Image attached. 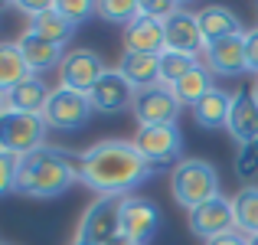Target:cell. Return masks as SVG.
I'll use <instances>...</instances> for the list:
<instances>
[{
    "instance_id": "cell-1",
    "label": "cell",
    "mask_w": 258,
    "mask_h": 245,
    "mask_svg": "<svg viewBox=\"0 0 258 245\" xmlns=\"http://www.w3.org/2000/svg\"><path fill=\"white\" fill-rule=\"evenodd\" d=\"M154 163H147L138 154L131 141H98L88 151H82L79 163V180L92 187L98 196H111V200H124L134 196L141 183L154 176Z\"/></svg>"
},
{
    "instance_id": "cell-2",
    "label": "cell",
    "mask_w": 258,
    "mask_h": 245,
    "mask_svg": "<svg viewBox=\"0 0 258 245\" xmlns=\"http://www.w3.org/2000/svg\"><path fill=\"white\" fill-rule=\"evenodd\" d=\"M79 163H82V154H72V151H66V147L43 144L39 151L26 154V157L20 160L17 193L20 196H33V200L62 196L69 187H76Z\"/></svg>"
},
{
    "instance_id": "cell-3",
    "label": "cell",
    "mask_w": 258,
    "mask_h": 245,
    "mask_svg": "<svg viewBox=\"0 0 258 245\" xmlns=\"http://www.w3.org/2000/svg\"><path fill=\"white\" fill-rule=\"evenodd\" d=\"M170 193H173L176 206L193 213L196 206L222 196L219 193V173H216V167L209 160L186 157V160L173 163V170H170Z\"/></svg>"
},
{
    "instance_id": "cell-4",
    "label": "cell",
    "mask_w": 258,
    "mask_h": 245,
    "mask_svg": "<svg viewBox=\"0 0 258 245\" xmlns=\"http://www.w3.org/2000/svg\"><path fill=\"white\" fill-rule=\"evenodd\" d=\"M46 121L43 114H23V111H4L0 114V151L26 157L46 144Z\"/></svg>"
},
{
    "instance_id": "cell-5",
    "label": "cell",
    "mask_w": 258,
    "mask_h": 245,
    "mask_svg": "<svg viewBox=\"0 0 258 245\" xmlns=\"http://www.w3.org/2000/svg\"><path fill=\"white\" fill-rule=\"evenodd\" d=\"M92 111L95 108L88 95L72 92L66 85H56L43 108V121H46V128H56V131H79L82 125H88Z\"/></svg>"
},
{
    "instance_id": "cell-6",
    "label": "cell",
    "mask_w": 258,
    "mask_h": 245,
    "mask_svg": "<svg viewBox=\"0 0 258 245\" xmlns=\"http://www.w3.org/2000/svg\"><path fill=\"white\" fill-rule=\"evenodd\" d=\"M138 147V154L144 157L147 163L154 167H167V163H180L183 157V134L176 125H147V128H138L131 141Z\"/></svg>"
},
{
    "instance_id": "cell-7",
    "label": "cell",
    "mask_w": 258,
    "mask_h": 245,
    "mask_svg": "<svg viewBox=\"0 0 258 245\" xmlns=\"http://www.w3.org/2000/svg\"><path fill=\"white\" fill-rule=\"evenodd\" d=\"M76 239H82L88 245H114L121 239V209L118 200L111 196H98L92 206L82 213Z\"/></svg>"
},
{
    "instance_id": "cell-8",
    "label": "cell",
    "mask_w": 258,
    "mask_h": 245,
    "mask_svg": "<svg viewBox=\"0 0 258 245\" xmlns=\"http://www.w3.org/2000/svg\"><path fill=\"white\" fill-rule=\"evenodd\" d=\"M118 209H121V239L134 242V245H147L157 235L160 229V209L154 200L147 196H124L118 200Z\"/></svg>"
},
{
    "instance_id": "cell-9",
    "label": "cell",
    "mask_w": 258,
    "mask_h": 245,
    "mask_svg": "<svg viewBox=\"0 0 258 245\" xmlns=\"http://www.w3.org/2000/svg\"><path fill=\"white\" fill-rule=\"evenodd\" d=\"M131 111H134V118H138L141 128H147V125H176L183 105L173 95L170 85L157 82V85H147V88H141V92L134 95Z\"/></svg>"
},
{
    "instance_id": "cell-10",
    "label": "cell",
    "mask_w": 258,
    "mask_h": 245,
    "mask_svg": "<svg viewBox=\"0 0 258 245\" xmlns=\"http://www.w3.org/2000/svg\"><path fill=\"white\" fill-rule=\"evenodd\" d=\"M105 63H101V56L95 49H72V52H66V59H62V69H59V85H66V88H72V92H82L88 95L95 85H98V79L105 76Z\"/></svg>"
},
{
    "instance_id": "cell-11",
    "label": "cell",
    "mask_w": 258,
    "mask_h": 245,
    "mask_svg": "<svg viewBox=\"0 0 258 245\" xmlns=\"http://www.w3.org/2000/svg\"><path fill=\"white\" fill-rule=\"evenodd\" d=\"M164 36H167V49L173 52H186V56L206 52V36L200 30V17L193 10H186L183 4L164 20Z\"/></svg>"
},
{
    "instance_id": "cell-12",
    "label": "cell",
    "mask_w": 258,
    "mask_h": 245,
    "mask_svg": "<svg viewBox=\"0 0 258 245\" xmlns=\"http://www.w3.org/2000/svg\"><path fill=\"white\" fill-rule=\"evenodd\" d=\"M232 229H235V213H232V200H226V196H216V200L203 203L189 213V232L196 239L213 242L219 235L232 232Z\"/></svg>"
},
{
    "instance_id": "cell-13",
    "label": "cell",
    "mask_w": 258,
    "mask_h": 245,
    "mask_svg": "<svg viewBox=\"0 0 258 245\" xmlns=\"http://www.w3.org/2000/svg\"><path fill=\"white\" fill-rule=\"evenodd\" d=\"M134 95H138V88L131 85L124 76H121L118 69H108L105 76L98 79V85L88 92V98H92V108L101 114H118L124 111V108L134 105Z\"/></svg>"
},
{
    "instance_id": "cell-14",
    "label": "cell",
    "mask_w": 258,
    "mask_h": 245,
    "mask_svg": "<svg viewBox=\"0 0 258 245\" xmlns=\"http://www.w3.org/2000/svg\"><path fill=\"white\" fill-rule=\"evenodd\" d=\"M226 131L232 134V141L239 147L258 141V95H255V88H239L232 95V111H229Z\"/></svg>"
},
{
    "instance_id": "cell-15",
    "label": "cell",
    "mask_w": 258,
    "mask_h": 245,
    "mask_svg": "<svg viewBox=\"0 0 258 245\" xmlns=\"http://www.w3.org/2000/svg\"><path fill=\"white\" fill-rule=\"evenodd\" d=\"M121 39H124V52H147V56H160V52L167 49L164 20L141 13L138 20H131V23L124 26Z\"/></svg>"
},
{
    "instance_id": "cell-16",
    "label": "cell",
    "mask_w": 258,
    "mask_h": 245,
    "mask_svg": "<svg viewBox=\"0 0 258 245\" xmlns=\"http://www.w3.org/2000/svg\"><path fill=\"white\" fill-rule=\"evenodd\" d=\"M206 69L216 72V76H242L248 72L245 66V33L242 36H226L216 39V43H206Z\"/></svg>"
},
{
    "instance_id": "cell-17",
    "label": "cell",
    "mask_w": 258,
    "mask_h": 245,
    "mask_svg": "<svg viewBox=\"0 0 258 245\" xmlns=\"http://www.w3.org/2000/svg\"><path fill=\"white\" fill-rule=\"evenodd\" d=\"M17 46H20V52H23V59H26V66H30L33 76H39V72H49V69H62V59H66L62 46L49 43V39L36 36V33H30V30L20 33Z\"/></svg>"
},
{
    "instance_id": "cell-18",
    "label": "cell",
    "mask_w": 258,
    "mask_h": 245,
    "mask_svg": "<svg viewBox=\"0 0 258 245\" xmlns=\"http://www.w3.org/2000/svg\"><path fill=\"white\" fill-rule=\"evenodd\" d=\"M229 111H232V95L222 92V88H213L193 105V121L203 131H216V128L229 125Z\"/></svg>"
},
{
    "instance_id": "cell-19",
    "label": "cell",
    "mask_w": 258,
    "mask_h": 245,
    "mask_svg": "<svg viewBox=\"0 0 258 245\" xmlns=\"http://www.w3.org/2000/svg\"><path fill=\"white\" fill-rule=\"evenodd\" d=\"M49 92L46 82L39 76H30L26 82H20L17 88L7 92V111H23V114H43L46 101H49Z\"/></svg>"
},
{
    "instance_id": "cell-20",
    "label": "cell",
    "mask_w": 258,
    "mask_h": 245,
    "mask_svg": "<svg viewBox=\"0 0 258 245\" xmlns=\"http://www.w3.org/2000/svg\"><path fill=\"white\" fill-rule=\"evenodd\" d=\"M200 30H203V36H206V43H216V39H226V36H242V23H239V17H235L229 7H219V4H209V7H203L200 13Z\"/></svg>"
},
{
    "instance_id": "cell-21",
    "label": "cell",
    "mask_w": 258,
    "mask_h": 245,
    "mask_svg": "<svg viewBox=\"0 0 258 245\" xmlns=\"http://www.w3.org/2000/svg\"><path fill=\"white\" fill-rule=\"evenodd\" d=\"M30 33H36V36L49 39V43H56V46H66L76 36V23H69V20L56 10V4H49L46 10H39V13L30 17Z\"/></svg>"
},
{
    "instance_id": "cell-22",
    "label": "cell",
    "mask_w": 258,
    "mask_h": 245,
    "mask_svg": "<svg viewBox=\"0 0 258 245\" xmlns=\"http://www.w3.org/2000/svg\"><path fill=\"white\" fill-rule=\"evenodd\" d=\"M118 72L141 92V88L157 85V82H160V56H147V52H124V56H121Z\"/></svg>"
},
{
    "instance_id": "cell-23",
    "label": "cell",
    "mask_w": 258,
    "mask_h": 245,
    "mask_svg": "<svg viewBox=\"0 0 258 245\" xmlns=\"http://www.w3.org/2000/svg\"><path fill=\"white\" fill-rule=\"evenodd\" d=\"M33 72L30 66H26L23 52H20L17 43H0V95H7L10 88H17L20 82H26Z\"/></svg>"
},
{
    "instance_id": "cell-24",
    "label": "cell",
    "mask_w": 258,
    "mask_h": 245,
    "mask_svg": "<svg viewBox=\"0 0 258 245\" xmlns=\"http://www.w3.org/2000/svg\"><path fill=\"white\" fill-rule=\"evenodd\" d=\"M213 88H216L213 85V72L206 69V63H200V66H193V69H189L186 76L173 85V95L180 98V105H189V108H193L196 101H200L203 95H209Z\"/></svg>"
},
{
    "instance_id": "cell-25",
    "label": "cell",
    "mask_w": 258,
    "mask_h": 245,
    "mask_svg": "<svg viewBox=\"0 0 258 245\" xmlns=\"http://www.w3.org/2000/svg\"><path fill=\"white\" fill-rule=\"evenodd\" d=\"M232 213H235V229L248 239L258 235V187H245L232 196Z\"/></svg>"
},
{
    "instance_id": "cell-26",
    "label": "cell",
    "mask_w": 258,
    "mask_h": 245,
    "mask_svg": "<svg viewBox=\"0 0 258 245\" xmlns=\"http://www.w3.org/2000/svg\"><path fill=\"white\" fill-rule=\"evenodd\" d=\"M193 66H200V59L196 56H186V52H173V49H164L160 52V82L164 85H176L183 76H186Z\"/></svg>"
},
{
    "instance_id": "cell-27",
    "label": "cell",
    "mask_w": 258,
    "mask_h": 245,
    "mask_svg": "<svg viewBox=\"0 0 258 245\" xmlns=\"http://www.w3.org/2000/svg\"><path fill=\"white\" fill-rule=\"evenodd\" d=\"M98 7V17L108 20V23H121L127 26L131 20L141 17V4L138 0H105V4H95Z\"/></svg>"
},
{
    "instance_id": "cell-28",
    "label": "cell",
    "mask_w": 258,
    "mask_h": 245,
    "mask_svg": "<svg viewBox=\"0 0 258 245\" xmlns=\"http://www.w3.org/2000/svg\"><path fill=\"white\" fill-rule=\"evenodd\" d=\"M20 160L17 154H7L0 151V196L7 193H17V173H20Z\"/></svg>"
},
{
    "instance_id": "cell-29",
    "label": "cell",
    "mask_w": 258,
    "mask_h": 245,
    "mask_svg": "<svg viewBox=\"0 0 258 245\" xmlns=\"http://www.w3.org/2000/svg\"><path fill=\"white\" fill-rule=\"evenodd\" d=\"M56 10L76 26L85 23V20H92V17H98V7L88 4V0H62V4H56Z\"/></svg>"
},
{
    "instance_id": "cell-30",
    "label": "cell",
    "mask_w": 258,
    "mask_h": 245,
    "mask_svg": "<svg viewBox=\"0 0 258 245\" xmlns=\"http://www.w3.org/2000/svg\"><path fill=\"white\" fill-rule=\"evenodd\" d=\"M235 176H239V180H255V176H258V141L239 147V157H235Z\"/></svg>"
},
{
    "instance_id": "cell-31",
    "label": "cell",
    "mask_w": 258,
    "mask_h": 245,
    "mask_svg": "<svg viewBox=\"0 0 258 245\" xmlns=\"http://www.w3.org/2000/svg\"><path fill=\"white\" fill-rule=\"evenodd\" d=\"M176 7H180L176 0H160V4H157V0H144V4H141V13H147V17H157V20H167V17L176 10Z\"/></svg>"
},
{
    "instance_id": "cell-32",
    "label": "cell",
    "mask_w": 258,
    "mask_h": 245,
    "mask_svg": "<svg viewBox=\"0 0 258 245\" xmlns=\"http://www.w3.org/2000/svg\"><path fill=\"white\" fill-rule=\"evenodd\" d=\"M245 66H248V72L258 76V30L245 33Z\"/></svg>"
},
{
    "instance_id": "cell-33",
    "label": "cell",
    "mask_w": 258,
    "mask_h": 245,
    "mask_svg": "<svg viewBox=\"0 0 258 245\" xmlns=\"http://www.w3.org/2000/svg\"><path fill=\"white\" fill-rule=\"evenodd\" d=\"M206 245H248V235H242L239 229H232V232L219 235V239H213V242H206Z\"/></svg>"
},
{
    "instance_id": "cell-34",
    "label": "cell",
    "mask_w": 258,
    "mask_h": 245,
    "mask_svg": "<svg viewBox=\"0 0 258 245\" xmlns=\"http://www.w3.org/2000/svg\"><path fill=\"white\" fill-rule=\"evenodd\" d=\"M7 111V95H0V114Z\"/></svg>"
},
{
    "instance_id": "cell-35",
    "label": "cell",
    "mask_w": 258,
    "mask_h": 245,
    "mask_svg": "<svg viewBox=\"0 0 258 245\" xmlns=\"http://www.w3.org/2000/svg\"><path fill=\"white\" fill-rule=\"evenodd\" d=\"M114 245H134V242H127V239H118V242H114Z\"/></svg>"
},
{
    "instance_id": "cell-36",
    "label": "cell",
    "mask_w": 258,
    "mask_h": 245,
    "mask_svg": "<svg viewBox=\"0 0 258 245\" xmlns=\"http://www.w3.org/2000/svg\"><path fill=\"white\" fill-rule=\"evenodd\" d=\"M69 245H88V242H82V239H76V242H69Z\"/></svg>"
},
{
    "instance_id": "cell-37",
    "label": "cell",
    "mask_w": 258,
    "mask_h": 245,
    "mask_svg": "<svg viewBox=\"0 0 258 245\" xmlns=\"http://www.w3.org/2000/svg\"><path fill=\"white\" fill-rule=\"evenodd\" d=\"M248 245H258V235H255V239H248Z\"/></svg>"
},
{
    "instance_id": "cell-38",
    "label": "cell",
    "mask_w": 258,
    "mask_h": 245,
    "mask_svg": "<svg viewBox=\"0 0 258 245\" xmlns=\"http://www.w3.org/2000/svg\"><path fill=\"white\" fill-rule=\"evenodd\" d=\"M255 95H258V76H255Z\"/></svg>"
}]
</instances>
